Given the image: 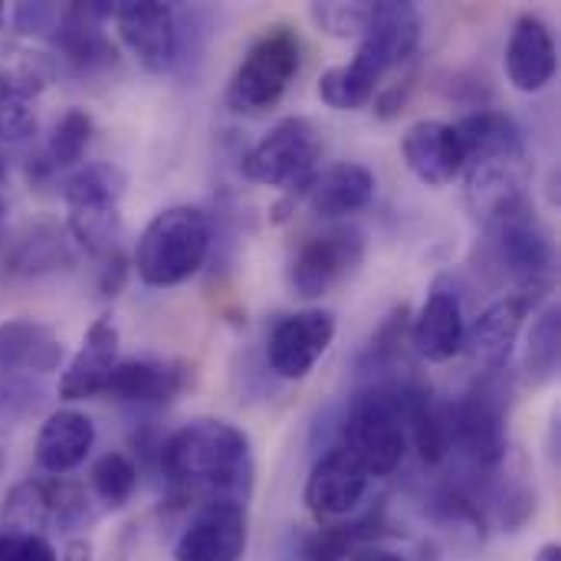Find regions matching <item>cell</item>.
Masks as SVG:
<instances>
[{
	"label": "cell",
	"instance_id": "obj_21",
	"mask_svg": "<svg viewBox=\"0 0 561 561\" xmlns=\"http://www.w3.org/2000/svg\"><path fill=\"white\" fill-rule=\"evenodd\" d=\"M375 187H378V181L365 164L342 161V164H332L322 174H316L312 184L306 187V194H309V207L316 217L339 220V217L365 210L375 201Z\"/></svg>",
	"mask_w": 561,
	"mask_h": 561
},
{
	"label": "cell",
	"instance_id": "obj_36",
	"mask_svg": "<svg viewBox=\"0 0 561 561\" xmlns=\"http://www.w3.org/2000/svg\"><path fill=\"white\" fill-rule=\"evenodd\" d=\"M362 561H404L401 556H394V552H371V556H365Z\"/></svg>",
	"mask_w": 561,
	"mask_h": 561
},
{
	"label": "cell",
	"instance_id": "obj_34",
	"mask_svg": "<svg viewBox=\"0 0 561 561\" xmlns=\"http://www.w3.org/2000/svg\"><path fill=\"white\" fill-rule=\"evenodd\" d=\"M16 23L26 30V33H43V30H49V26H56L59 30V23H62V13L56 10V7H46V3H23L20 10H16Z\"/></svg>",
	"mask_w": 561,
	"mask_h": 561
},
{
	"label": "cell",
	"instance_id": "obj_13",
	"mask_svg": "<svg viewBox=\"0 0 561 561\" xmlns=\"http://www.w3.org/2000/svg\"><path fill=\"white\" fill-rule=\"evenodd\" d=\"M247 549V513L240 503H204L174 546L178 561H240Z\"/></svg>",
	"mask_w": 561,
	"mask_h": 561
},
{
	"label": "cell",
	"instance_id": "obj_5",
	"mask_svg": "<svg viewBox=\"0 0 561 561\" xmlns=\"http://www.w3.org/2000/svg\"><path fill=\"white\" fill-rule=\"evenodd\" d=\"M302 66V43L289 26H270L240 59L227 102L233 112H266L273 108Z\"/></svg>",
	"mask_w": 561,
	"mask_h": 561
},
{
	"label": "cell",
	"instance_id": "obj_38",
	"mask_svg": "<svg viewBox=\"0 0 561 561\" xmlns=\"http://www.w3.org/2000/svg\"><path fill=\"white\" fill-rule=\"evenodd\" d=\"M7 178V161H3V154H0V181Z\"/></svg>",
	"mask_w": 561,
	"mask_h": 561
},
{
	"label": "cell",
	"instance_id": "obj_29",
	"mask_svg": "<svg viewBox=\"0 0 561 561\" xmlns=\"http://www.w3.org/2000/svg\"><path fill=\"white\" fill-rule=\"evenodd\" d=\"M138 486V467L125 454H105L92 467V493L105 510H122Z\"/></svg>",
	"mask_w": 561,
	"mask_h": 561
},
{
	"label": "cell",
	"instance_id": "obj_30",
	"mask_svg": "<svg viewBox=\"0 0 561 561\" xmlns=\"http://www.w3.org/2000/svg\"><path fill=\"white\" fill-rule=\"evenodd\" d=\"M89 138H92V118H89V112L69 108L56 122V128L49 135V158H53V164H76L85 154Z\"/></svg>",
	"mask_w": 561,
	"mask_h": 561
},
{
	"label": "cell",
	"instance_id": "obj_35",
	"mask_svg": "<svg viewBox=\"0 0 561 561\" xmlns=\"http://www.w3.org/2000/svg\"><path fill=\"white\" fill-rule=\"evenodd\" d=\"M539 561H561V549L559 546H546V549L539 552Z\"/></svg>",
	"mask_w": 561,
	"mask_h": 561
},
{
	"label": "cell",
	"instance_id": "obj_7",
	"mask_svg": "<svg viewBox=\"0 0 561 561\" xmlns=\"http://www.w3.org/2000/svg\"><path fill=\"white\" fill-rule=\"evenodd\" d=\"M447 440L450 450L467 460L470 470L490 473L506 460V408L503 391H493L490 381L477 385V391L447 404Z\"/></svg>",
	"mask_w": 561,
	"mask_h": 561
},
{
	"label": "cell",
	"instance_id": "obj_1",
	"mask_svg": "<svg viewBox=\"0 0 561 561\" xmlns=\"http://www.w3.org/2000/svg\"><path fill=\"white\" fill-rule=\"evenodd\" d=\"M161 473L184 500L243 506L253 490L250 437L227 421H191L164 440Z\"/></svg>",
	"mask_w": 561,
	"mask_h": 561
},
{
	"label": "cell",
	"instance_id": "obj_24",
	"mask_svg": "<svg viewBox=\"0 0 561 561\" xmlns=\"http://www.w3.org/2000/svg\"><path fill=\"white\" fill-rule=\"evenodd\" d=\"M460 145L467 151V168L470 164H486V161H510L523 158V131L506 112H473L460 118L457 125Z\"/></svg>",
	"mask_w": 561,
	"mask_h": 561
},
{
	"label": "cell",
	"instance_id": "obj_3",
	"mask_svg": "<svg viewBox=\"0 0 561 561\" xmlns=\"http://www.w3.org/2000/svg\"><path fill=\"white\" fill-rule=\"evenodd\" d=\"M210 253V224L191 204L151 217L135 247V273L145 286L168 289L191 279Z\"/></svg>",
	"mask_w": 561,
	"mask_h": 561
},
{
	"label": "cell",
	"instance_id": "obj_26",
	"mask_svg": "<svg viewBox=\"0 0 561 561\" xmlns=\"http://www.w3.org/2000/svg\"><path fill=\"white\" fill-rule=\"evenodd\" d=\"M125 194V174L122 168L108 161H92L69 174L62 181V201L66 207H99V204H118Z\"/></svg>",
	"mask_w": 561,
	"mask_h": 561
},
{
	"label": "cell",
	"instance_id": "obj_39",
	"mask_svg": "<svg viewBox=\"0 0 561 561\" xmlns=\"http://www.w3.org/2000/svg\"><path fill=\"white\" fill-rule=\"evenodd\" d=\"M0 217H3V201H0Z\"/></svg>",
	"mask_w": 561,
	"mask_h": 561
},
{
	"label": "cell",
	"instance_id": "obj_9",
	"mask_svg": "<svg viewBox=\"0 0 561 561\" xmlns=\"http://www.w3.org/2000/svg\"><path fill=\"white\" fill-rule=\"evenodd\" d=\"M335 339V316L329 309H302L279 319L266 339V362L283 381H302L322 362Z\"/></svg>",
	"mask_w": 561,
	"mask_h": 561
},
{
	"label": "cell",
	"instance_id": "obj_37",
	"mask_svg": "<svg viewBox=\"0 0 561 561\" xmlns=\"http://www.w3.org/2000/svg\"><path fill=\"white\" fill-rule=\"evenodd\" d=\"M3 463H7V447H3V440H0V473H3Z\"/></svg>",
	"mask_w": 561,
	"mask_h": 561
},
{
	"label": "cell",
	"instance_id": "obj_12",
	"mask_svg": "<svg viewBox=\"0 0 561 561\" xmlns=\"http://www.w3.org/2000/svg\"><path fill=\"white\" fill-rule=\"evenodd\" d=\"M486 230L493 233L503 266L523 283L519 293H529V289L542 293L549 286V270H552V243H549V233L542 230V224L536 220L533 204L496 220Z\"/></svg>",
	"mask_w": 561,
	"mask_h": 561
},
{
	"label": "cell",
	"instance_id": "obj_11",
	"mask_svg": "<svg viewBox=\"0 0 561 561\" xmlns=\"http://www.w3.org/2000/svg\"><path fill=\"white\" fill-rule=\"evenodd\" d=\"M368 483H371V477L358 463V457L345 447H335L316 460V467L306 480V506L319 523L345 519L365 503Z\"/></svg>",
	"mask_w": 561,
	"mask_h": 561
},
{
	"label": "cell",
	"instance_id": "obj_17",
	"mask_svg": "<svg viewBox=\"0 0 561 561\" xmlns=\"http://www.w3.org/2000/svg\"><path fill=\"white\" fill-rule=\"evenodd\" d=\"M559 66L552 30L542 16L526 13L516 20L506 43V76L519 92H542Z\"/></svg>",
	"mask_w": 561,
	"mask_h": 561
},
{
	"label": "cell",
	"instance_id": "obj_23",
	"mask_svg": "<svg viewBox=\"0 0 561 561\" xmlns=\"http://www.w3.org/2000/svg\"><path fill=\"white\" fill-rule=\"evenodd\" d=\"M62 362V342L53 329L33 319H13L0 325V371L49 375Z\"/></svg>",
	"mask_w": 561,
	"mask_h": 561
},
{
	"label": "cell",
	"instance_id": "obj_4",
	"mask_svg": "<svg viewBox=\"0 0 561 561\" xmlns=\"http://www.w3.org/2000/svg\"><path fill=\"white\" fill-rule=\"evenodd\" d=\"M345 450L358 457L368 477H391L408 454V427L394 388H365L345 411Z\"/></svg>",
	"mask_w": 561,
	"mask_h": 561
},
{
	"label": "cell",
	"instance_id": "obj_8",
	"mask_svg": "<svg viewBox=\"0 0 561 561\" xmlns=\"http://www.w3.org/2000/svg\"><path fill=\"white\" fill-rule=\"evenodd\" d=\"M365 230L355 224H339L329 227L325 233L309 237L289 260L286 270V283L293 289V296L299 299H319L325 296L332 286H339L348 273L358 270V263L365 260Z\"/></svg>",
	"mask_w": 561,
	"mask_h": 561
},
{
	"label": "cell",
	"instance_id": "obj_19",
	"mask_svg": "<svg viewBox=\"0 0 561 561\" xmlns=\"http://www.w3.org/2000/svg\"><path fill=\"white\" fill-rule=\"evenodd\" d=\"M529 309H533L529 293H510V296L496 299L493 306H486L480 312V319L473 322L470 339L463 342L470 348V358L486 365L490 371H500L523 332Z\"/></svg>",
	"mask_w": 561,
	"mask_h": 561
},
{
	"label": "cell",
	"instance_id": "obj_25",
	"mask_svg": "<svg viewBox=\"0 0 561 561\" xmlns=\"http://www.w3.org/2000/svg\"><path fill=\"white\" fill-rule=\"evenodd\" d=\"M408 437H414L421 460L424 463H440L450 454V440H447V411L431 398L427 388L421 385H401L394 388Z\"/></svg>",
	"mask_w": 561,
	"mask_h": 561
},
{
	"label": "cell",
	"instance_id": "obj_27",
	"mask_svg": "<svg viewBox=\"0 0 561 561\" xmlns=\"http://www.w3.org/2000/svg\"><path fill=\"white\" fill-rule=\"evenodd\" d=\"M69 230L72 237L95 256H115L122 237V214L118 204L99 207H69Z\"/></svg>",
	"mask_w": 561,
	"mask_h": 561
},
{
	"label": "cell",
	"instance_id": "obj_28",
	"mask_svg": "<svg viewBox=\"0 0 561 561\" xmlns=\"http://www.w3.org/2000/svg\"><path fill=\"white\" fill-rule=\"evenodd\" d=\"M561 358V312L559 306H549L533 332H529V345H526V375L533 385H549L559 375Z\"/></svg>",
	"mask_w": 561,
	"mask_h": 561
},
{
	"label": "cell",
	"instance_id": "obj_2",
	"mask_svg": "<svg viewBox=\"0 0 561 561\" xmlns=\"http://www.w3.org/2000/svg\"><path fill=\"white\" fill-rule=\"evenodd\" d=\"M421 43V13L414 3H375L362 33V46L348 66H335L319 79V99L339 112L365 108L388 69L408 62Z\"/></svg>",
	"mask_w": 561,
	"mask_h": 561
},
{
	"label": "cell",
	"instance_id": "obj_14",
	"mask_svg": "<svg viewBox=\"0 0 561 561\" xmlns=\"http://www.w3.org/2000/svg\"><path fill=\"white\" fill-rule=\"evenodd\" d=\"M401 154L411 174L431 187L454 184L467 171V151L460 145L457 128L437 118L414 122L401 138Z\"/></svg>",
	"mask_w": 561,
	"mask_h": 561
},
{
	"label": "cell",
	"instance_id": "obj_33",
	"mask_svg": "<svg viewBox=\"0 0 561 561\" xmlns=\"http://www.w3.org/2000/svg\"><path fill=\"white\" fill-rule=\"evenodd\" d=\"M36 131V115L30 108V99L3 95L0 99V138L3 141H23Z\"/></svg>",
	"mask_w": 561,
	"mask_h": 561
},
{
	"label": "cell",
	"instance_id": "obj_15",
	"mask_svg": "<svg viewBox=\"0 0 561 561\" xmlns=\"http://www.w3.org/2000/svg\"><path fill=\"white\" fill-rule=\"evenodd\" d=\"M118 365V325L112 316H102L89 325L79 352L72 355L69 368L59 378V398L66 401H89L105 391L112 371Z\"/></svg>",
	"mask_w": 561,
	"mask_h": 561
},
{
	"label": "cell",
	"instance_id": "obj_20",
	"mask_svg": "<svg viewBox=\"0 0 561 561\" xmlns=\"http://www.w3.org/2000/svg\"><path fill=\"white\" fill-rule=\"evenodd\" d=\"M411 342H414L417 355L434 365H444L463 352L467 325H463V306H460L457 293L434 289L427 296V302L421 306V312L414 319Z\"/></svg>",
	"mask_w": 561,
	"mask_h": 561
},
{
	"label": "cell",
	"instance_id": "obj_18",
	"mask_svg": "<svg viewBox=\"0 0 561 561\" xmlns=\"http://www.w3.org/2000/svg\"><path fill=\"white\" fill-rule=\"evenodd\" d=\"M467 201H470L477 220H483V227H493L496 220L529 207L526 178H523V158L470 164Z\"/></svg>",
	"mask_w": 561,
	"mask_h": 561
},
{
	"label": "cell",
	"instance_id": "obj_31",
	"mask_svg": "<svg viewBox=\"0 0 561 561\" xmlns=\"http://www.w3.org/2000/svg\"><path fill=\"white\" fill-rule=\"evenodd\" d=\"M371 7L375 3H312L309 16L329 36L345 39V36H362L365 33V26L371 20Z\"/></svg>",
	"mask_w": 561,
	"mask_h": 561
},
{
	"label": "cell",
	"instance_id": "obj_22",
	"mask_svg": "<svg viewBox=\"0 0 561 561\" xmlns=\"http://www.w3.org/2000/svg\"><path fill=\"white\" fill-rule=\"evenodd\" d=\"M95 444V424L79 411H56L36 437V463L43 473L62 477L76 470Z\"/></svg>",
	"mask_w": 561,
	"mask_h": 561
},
{
	"label": "cell",
	"instance_id": "obj_6",
	"mask_svg": "<svg viewBox=\"0 0 561 561\" xmlns=\"http://www.w3.org/2000/svg\"><path fill=\"white\" fill-rule=\"evenodd\" d=\"M322 154L319 131L309 118L289 115L276 122L240 161V171L253 184L266 187H309L316 178V161Z\"/></svg>",
	"mask_w": 561,
	"mask_h": 561
},
{
	"label": "cell",
	"instance_id": "obj_16",
	"mask_svg": "<svg viewBox=\"0 0 561 561\" xmlns=\"http://www.w3.org/2000/svg\"><path fill=\"white\" fill-rule=\"evenodd\" d=\"M191 381V368L181 362H154V358H131L118 362L105 394L122 404H141V408H161L171 404Z\"/></svg>",
	"mask_w": 561,
	"mask_h": 561
},
{
	"label": "cell",
	"instance_id": "obj_40",
	"mask_svg": "<svg viewBox=\"0 0 561 561\" xmlns=\"http://www.w3.org/2000/svg\"><path fill=\"white\" fill-rule=\"evenodd\" d=\"M0 16H3V7H0Z\"/></svg>",
	"mask_w": 561,
	"mask_h": 561
},
{
	"label": "cell",
	"instance_id": "obj_32",
	"mask_svg": "<svg viewBox=\"0 0 561 561\" xmlns=\"http://www.w3.org/2000/svg\"><path fill=\"white\" fill-rule=\"evenodd\" d=\"M0 561H59L56 549L39 533L0 529Z\"/></svg>",
	"mask_w": 561,
	"mask_h": 561
},
{
	"label": "cell",
	"instance_id": "obj_10",
	"mask_svg": "<svg viewBox=\"0 0 561 561\" xmlns=\"http://www.w3.org/2000/svg\"><path fill=\"white\" fill-rule=\"evenodd\" d=\"M122 43L131 49L141 69L161 76L178 62V16L158 0H128L115 7Z\"/></svg>",
	"mask_w": 561,
	"mask_h": 561
}]
</instances>
